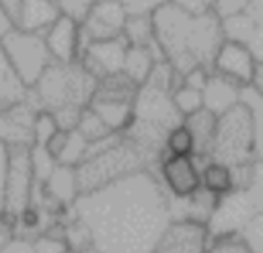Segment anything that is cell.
<instances>
[{
    "instance_id": "6da1fadb",
    "label": "cell",
    "mask_w": 263,
    "mask_h": 253,
    "mask_svg": "<svg viewBox=\"0 0 263 253\" xmlns=\"http://www.w3.org/2000/svg\"><path fill=\"white\" fill-rule=\"evenodd\" d=\"M70 208L99 253H150L171 220L168 193L150 169L80 193Z\"/></svg>"
},
{
    "instance_id": "7a4b0ae2",
    "label": "cell",
    "mask_w": 263,
    "mask_h": 253,
    "mask_svg": "<svg viewBox=\"0 0 263 253\" xmlns=\"http://www.w3.org/2000/svg\"><path fill=\"white\" fill-rule=\"evenodd\" d=\"M152 25L164 60L179 76L195 66L210 68L216 49L224 41L220 19L214 12L187 14L168 0L152 12Z\"/></svg>"
},
{
    "instance_id": "3957f363",
    "label": "cell",
    "mask_w": 263,
    "mask_h": 253,
    "mask_svg": "<svg viewBox=\"0 0 263 253\" xmlns=\"http://www.w3.org/2000/svg\"><path fill=\"white\" fill-rule=\"evenodd\" d=\"M95 88L97 78H92L80 62H51L31 86V95L39 109L55 111L62 107H86Z\"/></svg>"
},
{
    "instance_id": "277c9868",
    "label": "cell",
    "mask_w": 263,
    "mask_h": 253,
    "mask_svg": "<svg viewBox=\"0 0 263 253\" xmlns=\"http://www.w3.org/2000/svg\"><path fill=\"white\" fill-rule=\"evenodd\" d=\"M150 167H152V160L127 136L121 134L113 146L92 156H86L80 165L74 167L78 195L95 191L121 177H127L132 173H138Z\"/></svg>"
},
{
    "instance_id": "5b68a950",
    "label": "cell",
    "mask_w": 263,
    "mask_h": 253,
    "mask_svg": "<svg viewBox=\"0 0 263 253\" xmlns=\"http://www.w3.org/2000/svg\"><path fill=\"white\" fill-rule=\"evenodd\" d=\"M210 158L226 167H238L255 160L253 119L242 101L216 117Z\"/></svg>"
},
{
    "instance_id": "8992f818",
    "label": "cell",
    "mask_w": 263,
    "mask_h": 253,
    "mask_svg": "<svg viewBox=\"0 0 263 253\" xmlns=\"http://www.w3.org/2000/svg\"><path fill=\"white\" fill-rule=\"evenodd\" d=\"M0 47L8 64L12 66V70L16 72V76L23 80L27 88H31L39 80L43 70L51 64L43 35L39 33L21 31L14 27L0 39Z\"/></svg>"
},
{
    "instance_id": "52a82bcc",
    "label": "cell",
    "mask_w": 263,
    "mask_h": 253,
    "mask_svg": "<svg viewBox=\"0 0 263 253\" xmlns=\"http://www.w3.org/2000/svg\"><path fill=\"white\" fill-rule=\"evenodd\" d=\"M8 148V169H6V189L2 216L16 222V218L29 208L33 193V171L29 162L31 146H6Z\"/></svg>"
},
{
    "instance_id": "ba28073f",
    "label": "cell",
    "mask_w": 263,
    "mask_h": 253,
    "mask_svg": "<svg viewBox=\"0 0 263 253\" xmlns=\"http://www.w3.org/2000/svg\"><path fill=\"white\" fill-rule=\"evenodd\" d=\"M257 212L255 202L247 189H234L216 200V206L205 222L210 239L224 234H238L247 220Z\"/></svg>"
},
{
    "instance_id": "9c48e42d",
    "label": "cell",
    "mask_w": 263,
    "mask_h": 253,
    "mask_svg": "<svg viewBox=\"0 0 263 253\" xmlns=\"http://www.w3.org/2000/svg\"><path fill=\"white\" fill-rule=\"evenodd\" d=\"M210 232L205 222L173 218L156 239L150 253H205Z\"/></svg>"
},
{
    "instance_id": "30bf717a",
    "label": "cell",
    "mask_w": 263,
    "mask_h": 253,
    "mask_svg": "<svg viewBox=\"0 0 263 253\" xmlns=\"http://www.w3.org/2000/svg\"><path fill=\"white\" fill-rule=\"evenodd\" d=\"M39 111L31 88L27 99L0 109V144L4 146H33V119Z\"/></svg>"
},
{
    "instance_id": "8fae6325",
    "label": "cell",
    "mask_w": 263,
    "mask_h": 253,
    "mask_svg": "<svg viewBox=\"0 0 263 253\" xmlns=\"http://www.w3.org/2000/svg\"><path fill=\"white\" fill-rule=\"evenodd\" d=\"M127 12L121 0H92L88 12L80 21V31L88 41L113 39L123 31Z\"/></svg>"
},
{
    "instance_id": "7c38bea8",
    "label": "cell",
    "mask_w": 263,
    "mask_h": 253,
    "mask_svg": "<svg viewBox=\"0 0 263 253\" xmlns=\"http://www.w3.org/2000/svg\"><path fill=\"white\" fill-rule=\"evenodd\" d=\"M255 58L249 51L245 43L234 41H222L220 47L214 53L210 70L218 76H224L226 80L234 82L236 86L245 88L251 84V76L255 70Z\"/></svg>"
},
{
    "instance_id": "4fadbf2b",
    "label": "cell",
    "mask_w": 263,
    "mask_h": 253,
    "mask_svg": "<svg viewBox=\"0 0 263 253\" xmlns=\"http://www.w3.org/2000/svg\"><path fill=\"white\" fill-rule=\"evenodd\" d=\"M127 41L119 35L113 39H101V41H90L84 51L80 53L78 62L80 66L97 80L103 76L121 72L123 68V58H125Z\"/></svg>"
},
{
    "instance_id": "5bb4252c",
    "label": "cell",
    "mask_w": 263,
    "mask_h": 253,
    "mask_svg": "<svg viewBox=\"0 0 263 253\" xmlns=\"http://www.w3.org/2000/svg\"><path fill=\"white\" fill-rule=\"evenodd\" d=\"M158 173L171 197H189L199 189V167L191 156L168 154L166 158H160Z\"/></svg>"
},
{
    "instance_id": "9a60e30c",
    "label": "cell",
    "mask_w": 263,
    "mask_h": 253,
    "mask_svg": "<svg viewBox=\"0 0 263 253\" xmlns=\"http://www.w3.org/2000/svg\"><path fill=\"white\" fill-rule=\"evenodd\" d=\"M43 41L51 62H60V64L76 62L80 47V23L74 21L72 16L60 14L43 33Z\"/></svg>"
},
{
    "instance_id": "2e32d148",
    "label": "cell",
    "mask_w": 263,
    "mask_h": 253,
    "mask_svg": "<svg viewBox=\"0 0 263 253\" xmlns=\"http://www.w3.org/2000/svg\"><path fill=\"white\" fill-rule=\"evenodd\" d=\"M62 14L58 0H23L14 27L43 35L47 27Z\"/></svg>"
},
{
    "instance_id": "e0dca14e",
    "label": "cell",
    "mask_w": 263,
    "mask_h": 253,
    "mask_svg": "<svg viewBox=\"0 0 263 253\" xmlns=\"http://www.w3.org/2000/svg\"><path fill=\"white\" fill-rule=\"evenodd\" d=\"M183 123L187 125V130L191 132V138H193V154H191V158L201 169V165L210 160L212 138H214V128H216V115L201 107L199 111L183 117Z\"/></svg>"
},
{
    "instance_id": "ac0fdd59",
    "label": "cell",
    "mask_w": 263,
    "mask_h": 253,
    "mask_svg": "<svg viewBox=\"0 0 263 253\" xmlns=\"http://www.w3.org/2000/svg\"><path fill=\"white\" fill-rule=\"evenodd\" d=\"M240 91H242L240 86H236L234 82H230L224 76H218L210 70L208 82L201 88L203 109H208L210 113H214L218 117L224 111H228L232 105L240 103Z\"/></svg>"
},
{
    "instance_id": "d6986e66",
    "label": "cell",
    "mask_w": 263,
    "mask_h": 253,
    "mask_svg": "<svg viewBox=\"0 0 263 253\" xmlns=\"http://www.w3.org/2000/svg\"><path fill=\"white\" fill-rule=\"evenodd\" d=\"M43 191L49 197V202H53L58 208H70L74 204V200L78 197V183H76V171L74 167H66V165H58L51 175L45 179Z\"/></svg>"
},
{
    "instance_id": "ffe728a7",
    "label": "cell",
    "mask_w": 263,
    "mask_h": 253,
    "mask_svg": "<svg viewBox=\"0 0 263 253\" xmlns=\"http://www.w3.org/2000/svg\"><path fill=\"white\" fill-rule=\"evenodd\" d=\"M88 107L103 119V123L115 132L123 134L132 123V101H109V99H90Z\"/></svg>"
},
{
    "instance_id": "44dd1931",
    "label": "cell",
    "mask_w": 263,
    "mask_h": 253,
    "mask_svg": "<svg viewBox=\"0 0 263 253\" xmlns=\"http://www.w3.org/2000/svg\"><path fill=\"white\" fill-rule=\"evenodd\" d=\"M199 187L205 189L208 193H212L214 197H222V195L234 191L230 167L210 158L199 169Z\"/></svg>"
},
{
    "instance_id": "7402d4cb",
    "label": "cell",
    "mask_w": 263,
    "mask_h": 253,
    "mask_svg": "<svg viewBox=\"0 0 263 253\" xmlns=\"http://www.w3.org/2000/svg\"><path fill=\"white\" fill-rule=\"evenodd\" d=\"M154 62H156V58L152 56V51H150L148 45H127L121 72L136 86H140V84L146 82L148 72H150V68H152Z\"/></svg>"
},
{
    "instance_id": "603a6c76",
    "label": "cell",
    "mask_w": 263,
    "mask_h": 253,
    "mask_svg": "<svg viewBox=\"0 0 263 253\" xmlns=\"http://www.w3.org/2000/svg\"><path fill=\"white\" fill-rule=\"evenodd\" d=\"M27 95H29V88L16 76V72L8 64V60L0 47V109L27 99Z\"/></svg>"
},
{
    "instance_id": "cb8c5ba5",
    "label": "cell",
    "mask_w": 263,
    "mask_h": 253,
    "mask_svg": "<svg viewBox=\"0 0 263 253\" xmlns=\"http://www.w3.org/2000/svg\"><path fill=\"white\" fill-rule=\"evenodd\" d=\"M257 27V21L253 19V14L249 10L220 19V31L224 41H234V43H249L253 31Z\"/></svg>"
},
{
    "instance_id": "d4e9b609",
    "label": "cell",
    "mask_w": 263,
    "mask_h": 253,
    "mask_svg": "<svg viewBox=\"0 0 263 253\" xmlns=\"http://www.w3.org/2000/svg\"><path fill=\"white\" fill-rule=\"evenodd\" d=\"M121 37L127 45H150L154 41L152 14H127Z\"/></svg>"
},
{
    "instance_id": "484cf974",
    "label": "cell",
    "mask_w": 263,
    "mask_h": 253,
    "mask_svg": "<svg viewBox=\"0 0 263 253\" xmlns=\"http://www.w3.org/2000/svg\"><path fill=\"white\" fill-rule=\"evenodd\" d=\"M240 101L249 107L253 119V140H255V160L263 158V95L255 93L251 86L240 91Z\"/></svg>"
},
{
    "instance_id": "4316f807",
    "label": "cell",
    "mask_w": 263,
    "mask_h": 253,
    "mask_svg": "<svg viewBox=\"0 0 263 253\" xmlns=\"http://www.w3.org/2000/svg\"><path fill=\"white\" fill-rule=\"evenodd\" d=\"M144 84H148L152 88H158V91H164V93H171L175 86L181 84V76L175 72V68L166 60H156L152 64Z\"/></svg>"
},
{
    "instance_id": "83f0119b",
    "label": "cell",
    "mask_w": 263,
    "mask_h": 253,
    "mask_svg": "<svg viewBox=\"0 0 263 253\" xmlns=\"http://www.w3.org/2000/svg\"><path fill=\"white\" fill-rule=\"evenodd\" d=\"M171 101L175 105V109L179 111L181 117H187L195 111H199L203 107V99H201V91L191 88L187 84H179L171 91Z\"/></svg>"
},
{
    "instance_id": "f1b7e54d",
    "label": "cell",
    "mask_w": 263,
    "mask_h": 253,
    "mask_svg": "<svg viewBox=\"0 0 263 253\" xmlns=\"http://www.w3.org/2000/svg\"><path fill=\"white\" fill-rule=\"evenodd\" d=\"M164 150L175 156H191L193 154V138L187 125L181 121L173 125L164 136Z\"/></svg>"
},
{
    "instance_id": "f546056e",
    "label": "cell",
    "mask_w": 263,
    "mask_h": 253,
    "mask_svg": "<svg viewBox=\"0 0 263 253\" xmlns=\"http://www.w3.org/2000/svg\"><path fill=\"white\" fill-rule=\"evenodd\" d=\"M29 162H31V171H33V179L37 183H45V179L51 175V171L58 167V160L53 154H49V150L45 146L33 144L29 148Z\"/></svg>"
},
{
    "instance_id": "4dcf8cb0",
    "label": "cell",
    "mask_w": 263,
    "mask_h": 253,
    "mask_svg": "<svg viewBox=\"0 0 263 253\" xmlns=\"http://www.w3.org/2000/svg\"><path fill=\"white\" fill-rule=\"evenodd\" d=\"M76 132L86 140V142H95L107 134H111V130L103 123V119L86 105L82 111H80V117H78V123H76Z\"/></svg>"
},
{
    "instance_id": "1f68e13d",
    "label": "cell",
    "mask_w": 263,
    "mask_h": 253,
    "mask_svg": "<svg viewBox=\"0 0 263 253\" xmlns=\"http://www.w3.org/2000/svg\"><path fill=\"white\" fill-rule=\"evenodd\" d=\"M86 140L76 132H68L66 136V142H64V148L62 152L58 154V165H66V167H76L84 160V154H86Z\"/></svg>"
},
{
    "instance_id": "d6a6232c",
    "label": "cell",
    "mask_w": 263,
    "mask_h": 253,
    "mask_svg": "<svg viewBox=\"0 0 263 253\" xmlns=\"http://www.w3.org/2000/svg\"><path fill=\"white\" fill-rule=\"evenodd\" d=\"M238 237L249 245L253 253H263V210H257L247 224L240 228Z\"/></svg>"
},
{
    "instance_id": "836d02e7",
    "label": "cell",
    "mask_w": 263,
    "mask_h": 253,
    "mask_svg": "<svg viewBox=\"0 0 263 253\" xmlns=\"http://www.w3.org/2000/svg\"><path fill=\"white\" fill-rule=\"evenodd\" d=\"M58 132V125H55V119L49 111L45 109H39L35 113V119H33V144H39V146H45L47 140Z\"/></svg>"
},
{
    "instance_id": "e575fe53",
    "label": "cell",
    "mask_w": 263,
    "mask_h": 253,
    "mask_svg": "<svg viewBox=\"0 0 263 253\" xmlns=\"http://www.w3.org/2000/svg\"><path fill=\"white\" fill-rule=\"evenodd\" d=\"M205 253H253V251L238 234H224L210 239Z\"/></svg>"
},
{
    "instance_id": "d590c367",
    "label": "cell",
    "mask_w": 263,
    "mask_h": 253,
    "mask_svg": "<svg viewBox=\"0 0 263 253\" xmlns=\"http://www.w3.org/2000/svg\"><path fill=\"white\" fill-rule=\"evenodd\" d=\"M82 109L84 107H62V109H55V111H49V113L53 115L58 130L72 132V130H76V123H78V117H80Z\"/></svg>"
},
{
    "instance_id": "8d00e7d4",
    "label": "cell",
    "mask_w": 263,
    "mask_h": 253,
    "mask_svg": "<svg viewBox=\"0 0 263 253\" xmlns=\"http://www.w3.org/2000/svg\"><path fill=\"white\" fill-rule=\"evenodd\" d=\"M247 191L255 202L257 210H263V158L253 160V179Z\"/></svg>"
},
{
    "instance_id": "74e56055",
    "label": "cell",
    "mask_w": 263,
    "mask_h": 253,
    "mask_svg": "<svg viewBox=\"0 0 263 253\" xmlns=\"http://www.w3.org/2000/svg\"><path fill=\"white\" fill-rule=\"evenodd\" d=\"M249 8V0H212V12L218 19H226Z\"/></svg>"
},
{
    "instance_id": "f35d334b",
    "label": "cell",
    "mask_w": 263,
    "mask_h": 253,
    "mask_svg": "<svg viewBox=\"0 0 263 253\" xmlns=\"http://www.w3.org/2000/svg\"><path fill=\"white\" fill-rule=\"evenodd\" d=\"M58 4H60L62 14L72 16L74 21H78V23H80V21L84 19V14L88 12V8H90L92 0H58Z\"/></svg>"
},
{
    "instance_id": "ab89813d",
    "label": "cell",
    "mask_w": 263,
    "mask_h": 253,
    "mask_svg": "<svg viewBox=\"0 0 263 253\" xmlns=\"http://www.w3.org/2000/svg\"><path fill=\"white\" fill-rule=\"evenodd\" d=\"M166 0H121L127 14H152Z\"/></svg>"
},
{
    "instance_id": "60d3db41",
    "label": "cell",
    "mask_w": 263,
    "mask_h": 253,
    "mask_svg": "<svg viewBox=\"0 0 263 253\" xmlns=\"http://www.w3.org/2000/svg\"><path fill=\"white\" fill-rule=\"evenodd\" d=\"M208 76H210V68L195 66V68H191L189 72H185V74L181 76V84H187V86H191V88L201 91V88L205 86V82H208Z\"/></svg>"
},
{
    "instance_id": "b9f144b4",
    "label": "cell",
    "mask_w": 263,
    "mask_h": 253,
    "mask_svg": "<svg viewBox=\"0 0 263 253\" xmlns=\"http://www.w3.org/2000/svg\"><path fill=\"white\" fill-rule=\"evenodd\" d=\"M177 8H181L187 14H205L212 12V0H168Z\"/></svg>"
},
{
    "instance_id": "7bdbcfd3",
    "label": "cell",
    "mask_w": 263,
    "mask_h": 253,
    "mask_svg": "<svg viewBox=\"0 0 263 253\" xmlns=\"http://www.w3.org/2000/svg\"><path fill=\"white\" fill-rule=\"evenodd\" d=\"M247 47L253 53L255 62H263V21L257 23V27H255V31H253Z\"/></svg>"
},
{
    "instance_id": "ee69618b",
    "label": "cell",
    "mask_w": 263,
    "mask_h": 253,
    "mask_svg": "<svg viewBox=\"0 0 263 253\" xmlns=\"http://www.w3.org/2000/svg\"><path fill=\"white\" fill-rule=\"evenodd\" d=\"M0 253H35V251H33V245H31V239L12 237L6 245L0 247Z\"/></svg>"
},
{
    "instance_id": "f6af8a7d",
    "label": "cell",
    "mask_w": 263,
    "mask_h": 253,
    "mask_svg": "<svg viewBox=\"0 0 263 253\" xmlns=\"http://www.w3.org/2000/svg\"><path fill=\"white\" fill-rule=\"evenodd\" d=\"M6 169H8V148L0 144V214L4 208V189H6Z\"/></svg>"
},
{
    "instance_id": "bcb514c9",
    "label": "cell",
    "mask_w": 263,
    "mask_h": 253,
    "mask_svg": "<svg viewBox=\"0 0 263 253\" xmlns=\"http://www.w3.org/2000/svg\"><path fill=\"white\" fill-rule=\"evenodd\" d=\"M255 93L263 95V62H257L255 64V70H253V76H251V84H249Z\"/></svg>"
},
{
    "instance_id": "7dc6e473",
    "label": "cell",
    "mask_w": 263,
    "mask_h": 253,
    "mask_svg": "<svg viewBox=\"0 0 263 253\" xmlns=\"http://www.w3.org/2000/svg\"><path fill=\"white\" fill-rule=\"evenodd\" d=\"M21 4L23 0H0V8L12 19V23H16V16H18V10H21Z\"/></svg>"
},
{
    "instance_id": "c3c4849f",
    "label": "cell",
    "mask_w": 263,
    "mask_h": 253,
    "mask_svg": "<svg viewBox=\"0 0 263 253\" xmlns=\"http://www.w3.org/2000/svg\"><path fill=\"white\" fill-rule=\"evenodd\" d=\"M247 10L253 14V19L257 23L263 21V0H249V8Z\"/></svg>"
},
{
    "instance_id": "681fc988",
    "label": "cell",
    "mask_w": 263,
    "mask_h": 253,
    "mask_svg": "<svg viewBox=\"0 0 263 253\" xmlns=\"http://www.w3.org/2000/svg\"><path fill=\"white\" fill-rule=\"evenodd\" d=\"M10 29H14V23H12V19L0 8V39H2Z\"/></svg>"
},
{
    "instance_id": "f907efd6",
    "label": "cell",
    "mask_w": 263,
    "mask_h": 253,
    "mask_svg": "<svg viewBox=\"0 0 263 253\" xmlns=\"http://www.w3.org/2000/svg\"><path fill=\"white\" fill-rule=\"evenodd\" d=\"M78 253H99V251H95V249H84V251H78Z\"/></svg>"
}]
</instances>
